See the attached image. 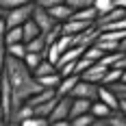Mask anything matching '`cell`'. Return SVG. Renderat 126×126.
<instances>
[{
    "label": "cell",
    "mask_w": 126,
    "mask_h": 126,
    "mask_svg": "<svg viewBox=\"0 0 126 126\" xmlns=\"http://www.w3.org/2000/svg\"><path fill=\"white\" fill-rule=\"evenodd\" d=\"M4 76L9 78V85H11V96H13L11 109L20 107L22 102H26L33 94H37L41 89V85L31 74V70L24 65V61L9 57V54L4 57Z\"/></svg>",
    "instance_id": "cell-1"
},
{
    "label": "cell",
    "mask_w": 126,
    "mask_h": 126,
    "mask_svg": "<svg viewBox=\"0 0 126 126\" xmlns=\"http://www.w3.org/2000/svg\"><path fill=\"white\" fill-rule=\"evenodd\" d=\"M33 9H35V2H26V4H20V7H15V9H9V11H4V22H7V28H11V26H22L33 15Z\"/></svg>",
    "instance_id": "cell-2"
},
{
    "label": "cell",
    "mask_w": 126,
    "mask_h": 126,
    "mask_svg": "<svg viewBox=\"0 0 126 126\" xmlns=\"http://www.w3.org/2000/svg\"><path fill=\"white\" fill-rule=\"evenodd\" d=\"M11 104H13L11 85H9V78L2 72V74H0V111H2V115H4L7 120H9V113H11Z\"/></svg>",
    "instance_id": "cell-3"
},
{
    "label": "cell",
    "mask_w": 126,
    "mask_h": 126,
    "mask_svg": "<svg viewBox=\"0 0 126 126\" xmlns=\"http://www.w3.org/2000/svg\"><path fill=\"white\" fill-rule=\"evenodd\" d=\"M72 98H87V100H96L98 98V83H89V80H78L70 94Z\"/></svg>",
    "instance_id": "cell-4"
},
{
    "label": "cell",
    "mask_w": 126,
    "mask_h": 126,
    "mask_svg": "<svg viewBox=\"0 0 126 126\" xmlns=\"http://www.w3.org/2000/svg\"><path fill=\"white\" fill-rule=\"evenodd\" d=\"M70 104H72V96H57V104L52 109V113L48 115V122L54 120H70Z\"/></svg>",
    "instance_id": "cell-5"
},
{
    "label": "cell",
    "mask_w": 126,
    "mask_h": 126,
    "mask_svg": "<svg viewBox=\"0 0 126 126\" xmlns=\"http://www.w3.org/2000/svg\"><path fill=\"white\" fill-rule=\"evenodd\" d=\"M31 17H33V22L39 26V31H41V33H46V31H50L54 24H59V22H54V20L50 17L48 9L37 7V4H35V9H33V15H31Z\"/></svg>",
    "instance_id": "cell-6"
},
{
    "label": "cell",
    "mask_w": 126,
    "mask_h": 126,
    "mask_svg": "<svg viewBox=\"0 0 126 126\" xmlns=\"http://www.w3.org/2000/svg\"><path fill=\"white\" fill-rule=\"evenodd\" d=\"M107 70H109V67H104V65H102V63H91V65H89L87 70H85V72H80V78H83V80H89V83H98V85H100L102 83V78H104V74H107Z\"/></svg>",
    "instance_id": "cell-7"
},
{
    "label": "cell",
    "mask_w": 126,
    "mask_h": 126,
    "mask_svg": "<svg viewBox=\"0 0 126 126\" xmlns=\"http://www.w3.org/2000/svg\"><path fill=\"white\" fill-rule=\"evenodd\" d=\"M98 100L104 102L111 111H117V107H120V96L109 85H98Z\"/></svg>",
    "instance_id": "cell-8"
},
{
    "label": "cell",
    "mask_w": 126,
    "mask_h": 126,
    "mask_svg": "<svg viewBox=\"0 0 126 126\" xmlns=\"http://www.w3.org/2000/svg\"><path fill=\"white\" fill-rule=\"evenodd\" d=\"M80 80V76L78 74H70V76H61V80H59V85L54 87V94L61 98V96H70L72 94V89H74V85Z\"/></svg>",
    "instance_id": "cell-9"
},
{
    "label": "cell",
    "mask_w": 126,
    "mask_h": 126,
    "mask_svg": "<svg viewBox=\"0 0 126 126\" xmlns=\"http://www.w3.org/2000/svg\"><path fill=\"white\" fill-rule=\"evenodd\" d=\"M33 115V107L28 104V102H22L20 107H15V109H11V113H9V120L7 122H24L26 117H31Z\"/></svg>",
    "instance_id": "cell-10"
},
{
    "label": "cell",
    "mask_w": 126,
    "mask_h": 126,
    "mask_svg": "<svg viewBox=\"0 0 126 126\" xmlns=\"http://www.w3.org/2000/svg\"><path fill=\"white\" fill-rule=\"evenodd\" d=\"M48 13H50V17L54 20V22H65V20H70V15H72V9L65 4V2H59V4H54V7H50L48 9Z\"/></svg>",
    "instance_id": "cell-11"
},
{
    "label": "cell",
    "mask_w": 126,
    "mask_h": 126,
    "mask_svg": "<svg viewBox=\"0 0 126 126\" xmlns=\"http://www.w3.org/2000/svg\"><path fill=\"white\" fill-rule=\"evenodd\" d=\"M96 17H98V11H96L94 7L76 9V11H72V15H70V20H80V22H87V24H94Z\"/></svg>",
    "instance_id": "cell-12"
},
{
    "label": "cell",
    "mask_w": 126,
    "mask_h": 126,
    "mask_svg": "<svg viewBox=\"0 0 126 126\" xmlns=\"http://www.w3.org/2000/svg\"><path fill=\"white\" fill-rule=\"evenodd\" d=\"M83 46H70L65 52H61V57H59V61H57V67H61V65H65V63H72L76 61L80 54H83Z\"/></svg>",
    "instance_id": "cell-13"
},
{
    "label": "cell",
    "mask_w": 126,
    "mask_h": 126,
    "mask_svg": "<svg viewBox=\"0 0 126 126\" xmlns=\"http://www.w3.org/2000/svg\"><path fill=\"white\" fill-rule=\"evenodd\" d=\"M89 107H91V100H87V98H72V104H70V117L89 113Z\"/></svg>",
    "instance_id": "cell-14"
},
{
    "label": "cell",
    "mask_w": 126,
    "mask_h": 126,
    "mask_svg": "<svg viewBox=\"0 0 126 126\" xmlns=\"http://www.w3.org/2000/svg\"><path fill=\"white\" fill-rule=\"evenodd\" d=\"M57 94H54V89H48V87H41L37 91V94H33L31 98H28V104L31 107H37V104H41V102H46V100H50V98H54Z\"/></svg>",
    "instance_id": "cell-15"
},
{
    "label": "cell",
    "mask_w": 126,
    "mask_h": 126,
    "mask_svg": "<svg viewBox=\"0 0 126 126\" xmlns=\"http://www.w3.org/2000/svg\"><path fill=\"white\" fill-rule=\"evenodd\" d=\"M39 33H41V31H39V26L33 22V17H28L24 24H22V41H24V44L31 41L33 37H37Z\"/></svg>",
    "instance_id": "cell-16"
},
{
    "label": "cell",
    "mask_w": 126,
    "mask_h": 126,
    "mask_svg": "<svg viewBox=\"0 0 126 126\" xmlns=\"http://www.w3.org/2000/svg\"><path fill=\"white\" fill-rule=\"evenodd\" d=\"M54 104H57V96L50 98V100H46V102H41V104H37V107H33V115L48 117V115L52 113V109H54Z\"/></svg>",
    "instance_id": "cell-17"
},
{
    "label": "cell",
    "mask_w": 126,
    "mask_h": 126,
    "mask_svg": "<svg viewBox=\"0 0 126 126\" xmlns=\"http://www.w3.org/2000/svg\"><path fill=\"white\" fill-rule=\"evenodd\" d=\"M89 113L94 115V117H109V115H111V109H109V107H107L104 102H100L98 98H96V100H91Z\"/></svg>",
    "instance_id": "cell-18"
},
{
    "label": "cell",
    "mask_w": 126,
    "mask_h": 126,
    "mask_svg": "<svg viewBox=\"0 0 126 126\" xmlns=\"http://www.w3.org/2000/svg\"><path fill=\"white\" fill-rule=\"evenodd\" d=\"M26 52H41L44 54V50H46V39H44V33H39L37 37H33L31 41H26Z\"/></svg>",
    "instance_id": "cell-19"
},
{
    "label": "cell",
    "mask_w": 126,
    "mask_h": 126,
    "mask_svg": "<svg viewBox=\"0 0 126 126\" xmlns=\"http://www.w3.org/2000/svg\"><path fill=\"white\" fill-rule=\"evenodd\" d=\"M52 72H57V65H54V63H50L48 59H41V61H39V65L33 70V76H35V78H41V76L52 74Z\"/></svg>",
    "instance_id": "cell-20"
},
{
    "label": "cell",
    "mask_w": 126,
    "mask_h": 126,
    "mask_svg": "<svg viewBox=\"0 0 126 126\" xmlns=\"http://www.w3.org/2000/svg\"><path fill=\"white\" fill-rule=\"evenodd\" d=\"M4 52H7L9 57H15V59H24L26 46H24V41H17V44H7V46H4Z\"/></svg>",
    "instance_id": "cell-21"
},
{
    "label": "cell",
    "mask_w": 126,
    "mask_h": 126,
    "mask_svg": "<svg viewBox=\"0 0 126 126\" xmlns=\"http://www.w3.org/2000/svg\"><path fill=\"white\" fill-rule=\"evenodd\" d=\"M2 41H4V46H7V44H17V41H22V26H11V28H7Z\"/></svg>",
    "instance_id": "cell-22"
},
{
    "label": "cell",
    "mask_w": 126,
    "mask_h": 126,
    "mask_svg": "<svg viewBox=\"0 0 126 126\" xmlns=\"http://www.w3.org/2000/svg\"><path fill=\"white\" fill-rule=\"evenodd\" d=\"M59 80H61V74L59 72H52V74H46V76H41V78H37L39 85L41 87H48V89H54L59 85Z\"/></svg>",
    "instance_id": "cell-23"
},
{
    "label": "cell",
    "mask_w": 126,
    "mask_h": 126,
    "mask_svg": "<svg viewBox=\"0 0 126 126\" xmlns=\"http://www.w3.org/2000/svg\"><path fill=\"white\" fill-rule=\"evenodd\" d=\"M41 59H44V54H41V52H26L22 61H24V65L31 70V74H33V70L39 65V61H41Z\"/></svg>",
    "instance_id": "cell-24"
},
{
    "label": "cell",
    "mask_w": 126,
    "mask_h": 126,
    "mask_svg": "<svg viewBox=\"0 0 126 126\" xmlns=\"http://www.w3.org/2000/svg\"><path fill=\"white\" fill-rule=\"evenodd\" d=\"M120 78H122V70L120 67H109L100 85H113V83H120Z\"/></svg>",
    "instance_id": "cell-25"
},
{
    "label": "cell",
    "mask_w": 126,
    "mask_h": 126,
    "mask_svg": "<svg viewBox=\"0 0 126 126\" xmlns=\"http://www.w3.org/2000/svg\"><path fill=\"white\" fill-rule=\"evenodd\" d=\"M61 33H63V31H61V24H54V26L50 28V31H46V33H44V39H46V46H50L52 41H57V39L61 37Z\"/></svg>",
    "instance_id": "cell-26"
},
{
    "label": "cell",
    "mask_w": 126,
    "mask_h": 126,
    "mask_svg": "<svg viewBox=\"0 0 126 126\" xmlns=\"http://www.w3.org/2000/svg\"><path fill=\"white\" fill-rule=\"evenodd\" d=\"M94 122V115L91 113H83V115H76V117H70V126H89Z\"/></svg>",
    "instance_id": "cell-27"
},
{
    "label": "cell",
    "mask_w": 126,
    "mask_h": 126,
    "mask_svg": "<svg viewBox=\"0 0 126 126\" xmlns=\"http://www.w3.org/2000/svg\"><path fill=\"white\" fill-rule=\"evenodd\" d=\"M113 7H115V0H94V9L98 11V15L111 11Z\"/></svg>",
    "instance_id": "cell-28"
},
{
    "label": "cell",
    "mask_w": 126,
    "mask_h": 126,
    "mask_svg": "<svg viewBox=\"0 0 126 126\" xmlns=\"http://www.w3.org/2000/svg\"><path fill=\"white\" fill-rule=\"evenodd\" d=\"M20 126H48V117H39V115H31L24 122H20Z\"/></svg>",
    "instance_id": "cell-29"
},
{
    "label": "cell",
    "mask_w": 126,
    "mask_h": 126,
    "mask_svg": "<svg viewBox=\"0 0 126 126\" xmlns=\"http://www.w3.org/2000/svg\"><path fill=\"white\" fill-rule=\"evenodd\" d=\"M107 124L109 126H126V117L120 111H111V115L107 117Z\"/></svg>",
    "instance_id": "cell-30"
},
{
    "label": "cell",
    "mask_w": 126,
    "mask_h": 126,
    "mask_svg": "<svg viewBox=\"0 0 126 126\" xmlns=\"http://www.w3.org/2000/svg\"><path fill=\"white\" fill-rule=\"evenodd\" d=\"M72 11H76V9H85V7H94V0H63Z\"/></svg>",
    "instance_id": "cell-31"
},
{
    "label": "cell",
    "mask_w": 126,
    "mask_h": 126,
    "mask_svg": "<svg viewBox=\"0 0 126 126\" xmlns=\"http://www.w3.org/2000/svg\"><path fill=\"white\" fill-rule=\"evenodd\" d=\"M26 2H33V0H0V9L2 11H9V9H15V7L26 4Z\"/></svg>",
    "instance_id": "cell-32"
},
{
    "label": "cell",
    "mask_w": 126,
    "mask_h": 126,
    "mask_svg": "<svg viewBox=\"0 0 126 126\" xmlns=\"http://www.w3.org/2000/svg\"><path fill=\"white\" fill-rule=\"evenodd\" d=\"M37 7H44V9H50V7H54V4H59V2H63V0H33Z\"/></svg>",
    "instance_id": "cell-33"
},
{
    "label": "cell",
    "mask_w": 126,
    "mask_h": 126,
    "mask_svg": "<svg viewBox=\"0 0 126 126\" xmlns=\"http://www.w3.org/2000/svg\"><path fill=\"white\" fill-rule=\"evenodd\" d=\"M4 57H7V52H4V44L0 41V74L4 72Z\"/></svg>",
    "instance_id": "cell-34"
},
{
    "label": "cell",
    "mask_w": 126,
    "mask_h": 126,
    "mask_svg": "<svg viewBox=\"0 0 126 126\" xmlns=\"http://www.w3.org/2000/svg\"><path fill=\"white\" fill-rule=\"evenodd\" d=\"M89 126H109V124H107V117H94V122Z\"/></svg>",
    "instance_id": "cell-35"
},
{
    "label": "cell",
    "mask_w": 126,
    "mask_h": 126,
    "mask_svg": "<svg viewBox=\"0 0 126 126\" xmlns=\"http://www.w3.org/2000/svg\"><path fill=\"white\" fill-rule=\"evenodd\" d=\"M4 33H7V22H4V17H0V41L4 37ZM2 44H4V41H2Z\"/></svg>",
    "instance_id": "cell-36"
},
{
    "label": "cell",
    "mask_w": 126,
    "mask_h": 126,
    "mask_svg": "<svg viewBox=\"0 0 126 126\" xmlns=\"http://www.w3.org/2000/svg\"><path fill=\"white\" fill-rule=\"evenodd\" d=\"M117 111L126 117V98H122V96H120V107H117Z\"/></svg>",
    "instance_id": "cell-37"
},
{
    "label": "cell",
    "mask_w": 126,
    "mask_h": 126,
    "mask_svg": "<svg viewBox=\"0 0 126 126\" xmlns=\"http://www.w3.org/2000/svg\"><path fill=\"white\" fill-rule=\"evenodd\" d=\"M48 126H70V120H54V122H48Z\"/></svg>",
    "instance_id": "cell-38"
},
{
    "label": "cell",
    "mask_w": 126,
    "mask_h": 126,
    "mask_svg": "<svg viewBox=\"0 0 126 126\" xmlns=\"http://www.w3.org/2000/svg\"><path fill=\"white\" fill-rule=\"evenodd\" d=\"M117 50H120V52H126V37H122L120 41H117Z\"/></svg>",
    "instance_id": "cell-39"
},
{
    "label": "cell",
    "mask_w": 126,
    "mask_h": 126,
    "mask_svg": "<svg viewBox=\"0 0 126 126\" xmlns=\"http://www.w3.org/2000/svg\"><path fill=\"white\" fill-rule=\"evenodd\" d=\"M115 7H120V9L126 11V0H115Z\"/></svg>",
    "instance_id": "cell-40"
},
{
    "label": "cell",
    "mask_w": 126,
    "mask_h": 126,
    "mask_svg": "<svg viewBox=\"0 0 126 126\" xmlns=\"http://www.w3.org/2000/svg\"><path fill=\"white\" fill-rule=\"evenodd\" d=\"M120 83H126V70H122V78H120Z\"/></svg>",
    "instance_id": "cell-41"
},
{
    "label": "cell",
    "mask_w": 126,
    "mask_h": 126,
    "mask_svg": "<svg viewBox=\"0 0 126 126\" xmlns=\"http://www.w3.org/2000/svg\"><path fill=\"white\" fill-rule=\"evenodd\" d=\"M7 126H20L17 122H7Z\"/></svg>",
    "instance_id": "cell-42"
},
{
    "label": "cell",
    "mask_w": 126,
    "mask_h": 126,
    "mask_svg": "<svg viewBox=\"0 0 126 126\" xmlns=\"http://www.w3.org/2000/svg\"><path fill=\"white\" fill-rule=\"evenodd\" d=\"M2 15H4V11H2V9H0V17H2Z\"/></svg>",
    "instance_id": "cell-43"
},
{
    "label": "cell",
    "mask_w": 126,
    "mask_h": 126,
    "mask_svg": "<svg viewBox=\"0 0 126 126\" xmlns=\"http://www.w3.org/2000/svg\"><path fill=\"white\" fill-rule=\"evenodd\" d=\"M0 126H7V122H2V124H0Z\"/></svg>",
    "instance_id": "cell-44"
},
{
    "label": "cell",
    "mask_w": 126,
    "mask_h": 126,
    "mask_svg": "<svg viewBox=\"0 0 126 126\" xmlns=\"http://www.w3.org/2000/svg\"><path fill=\"white\" fill-rule=\"evenodd\" d=\"M122 98H126V94H122Z\"/></svg>",
    "instance_id": "cell-45"
}]
</instances>
